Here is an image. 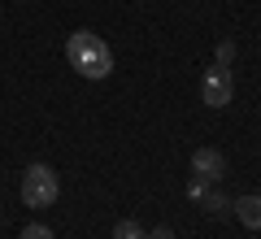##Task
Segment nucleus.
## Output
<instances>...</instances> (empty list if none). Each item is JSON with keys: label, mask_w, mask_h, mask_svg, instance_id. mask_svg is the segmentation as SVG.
Listing matches in <instances>:
<instances>
[{"label": "nucleus", "mask_w": 261, "mask_h": 239, "mask_svg": "<svg viewBox=\"0 0 261 239\" xmlns=\"http://www.w3.org/2000/svg\"><path fill=\"white\" fill-rule=\"evenodd\" d=\"M65 61L74 65L87 83H100V78L113 74V48L96 31H74V35L65 39Z\"/></svg>", "instance_id": "obj_1"}, {"label": "nucleus", "mask_w": 261, "mask_h": 239, "mask_svg": "<svg viewBox=\"0 0 261 239\" xmlns=\"http://www.w3.org/2000/svg\"><path fill=\"white\" fill-rule=\"evenodd\" d=\"M57 196H61L57 170L44 166V161H31L27 174H22V204H27V209H53Z\"/></svg>", "instance_id": "obj_2"}, {"label": "nucleus", "mask_w": 261, "mask_h": 239, "mask_svg": "<svg viewBox=\"0 0 261 239\" xmlns=\"http://www.w3.org/2000/svg\"><path fill=\"white\" fill-rule=\"evenodd\" d=\"M235 96V83H231V70L226 65H214V70H205V78H200V100L209 104V109H226Z\"/></svg>", "instance_id": "obj_3"}, {"label": "nucleus", "mask_w": 261, "mask_h": 239, "mask_svg": "<svg viewBox=\"0 0 261 239\" xmlns=\"http://www.w3.org/2000/svg\"><path fill=\"white\" fill-rule=\"evenodd\" d=\"M192 174L205 178V183H218V178L226 174V156L218 152V148H196L192 152Z\"/></svg>", "instance_id": "obj_4"}, {"label": "nucleus", "mask_w": 261, "mask_h": 239, "mask_svg": "<svg viewBox=\"0 0 261 239\" xmlns=\"http://www.w3.org/2000/svg\"><path fill=\"white\" fill-rule=\"evenodd\" d=\"M231 213L244 222L248 230H261V192L257 196H240V200H231Z\"/></svg>", "instance_id": "obj_5"}, {"label": "nucleus", "mask_w": 261, "mask_h": 239, "mask_svg": "<svg viewBox=\"0 0 261 239\" xmlns=\"http://www.w3.org/2000/svg\"><path fill=\"white\" fill-rule=\"evenodd\" d=\"M200 209H205L209 218H231V196H222V192H205V196H200Z\"/></svg>", "instance_id": "obj_6"}, {"label": "nucleus", "mask_w": 261, "mask_h": 239, "mask_svg": "<svg viewBox=\"0 0 261 239\" xmlns=\"http://www.w3.org/2000/svg\"><path fill=\"white\" fill-rule=\"evenodd\" d=\"M113 239H148V230H144L140 222H130V218H122L118 226H113Z\"/></svg>", "instance_id": "obj_7"}, {"label": "nucleus", "mask_w": 261, "mask_h": 239, "mask_svg": "<svg viewBox=\"0 0 261 239\" xmlns=\"http://www.w3.org/2000/svg\"><path fill=\"white\" fill-rule=\"evenodd\" d=\"M231 61H235V44H231V39H222L218 52H214V65H231Z\"/></svg>", "instance_id": "obj_8"}, {"label": "nucleus", "mask_w": 261, "mask_h": 239, "mask_svg": "<svg viewBox=\"0 0 261 239\" xmlns=\"http://www.w3.org/2000/svg\"><path fill=\"white\" fill-rule=\"evenodd\" d=\"M22 239H57V235H53V230L44 226V222H31V226L22 230Z\"/></svg>", "instance_id": "obj_9"}, {"label": "nucleus", "mask_w": 261, "mask_h": 239, "mask_svg": "<svg viewBox=\"0 0 261 239\" xmlns=\"http://www.w3.org/2000/svg\"><path fill=\"white\" fill-rule=\"evenodd\" d=\"M205 192H209V183L192 174V183H187V200H196V204H200V196H205Z\"/></svg>", "instance_id": "obj_10"}, {"label": "nucleus", "mask_w": 261, "mask_h": 239, "mask_svg": "<svg viewBox=\"0 0 261 239\" xmlns=\"http://www.w3.org/2000/svg\"><path fill=\"white\" fill-rule=\"evenodd\" d=\"M148 239H174V230H170V226H152Z\"/></svg>", "instance_id": "obj_11"}]
</instances>
